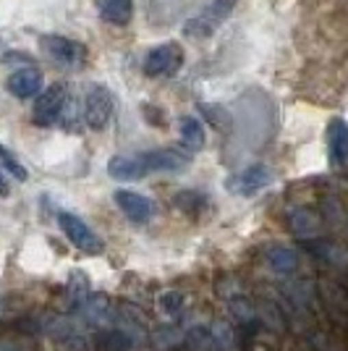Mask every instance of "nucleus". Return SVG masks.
<instances>
[{"label":"nucleus","mask_w":348,"mask_h":351,"mask_svg":"<svg viewBox=\"0 0 348 351\" xmlns=\"http://www.w3.org/2000/svg\"><path fill=\"white\" fill-rule=\"evenodd\" d=\"M97 11H100L102 21L126 27L134 16V0H97Z\"/></svg>","instance_id":"obj_10"},{"label":"nucleus","mask_w":348,"mask_h":351,"mask_svg":"<svg viewBox=\"0 0 348 351\" xmlns=\"http://www.w3.org/2000/svg\"><path fill=\"white\" fill-rule=\"evenodd\" d=\"M333 145H335V155H338V158H343V155H346V149H348V132L340 126V123L335 126Z\"/></svg>","instance_id":"obj_16"},{"label":"nucleus","mask_w":348,"mask_h":351,"mask_svg":"<svg viewBox=\"0 0 348 351\" xmlns=\"http://www.w3.org/2000/svg\"><path fill=\"white\" fill-rule=\"evenodd\" d=\"M236 3H238V0H215V3L210 5V8H212L215 14H220L223 19H225V16L231 14L233 8H236Z\"/></svg>","instance_id":"obj_17"},{"label":"nucleus","mask_w":348,"mask_h":351,"mask_svg":"<svg viewBox=\"0 0 348 351\" xmlns=\"http://www.w3.org/2000/svg\"><path fill=\"white\" fill-rule=\"evenodd\" d=\"M181 142L189 149H202L204 147V126L194 116L181 118Z\"/></svg>","instance_id":"obj_12"},{"label":"nucleus","mask_w":348,"mask_h":351,"mask_svg":"<svg viewBox=\"0 0 348 351\" xmlns=\"http://www.w3.org/2000/svg\"><path fill=\"white\" fill-rule=\"evenodd\" d=\"M160 302H162V309L168 307L171 312H175V309L181 307V296H178V293H165Z\"/></svg>","instance_id":"obj_18"},{"label":"nucleus","mask_w":348,"mask_h":351,"mask_svg":"<svg viewBox=\"0 0 348 351\" xmlns=\"http://www.w3.org/2000/svg\"><path fill=\"white\" fill-rule=\"evenodd\" d=\"M139 162L145 173H181L186 171L191 158L178 149H149L145 155H139Z\"/></svg>","instance_id":"obj_6"},{"label":"nucleus","mask_w":348,"mask_h":351,"mask_svg":"<svg viewBox=\"0 0 348 351\" xmlns=\"http://www.w3.org/2000/svg\"><path fill=\"white\" fill-rule=\"evenodd\" d=\"M175 205H178V210L194 215L199 207H204V197L197 194V191H178V194H175Z\"/></svg>","instance_id":"obj_15"},{"label":"nucleus","mask_w":348,"mask_h":351,"mask_svg":"<svg viewBox=\"0 0 348 351\" xmlns=\"http://www.w3.org/2000/svg\"><path fill=\"white\" fill-rule=\"evenodd\" d=\"M5 87L18 100H29L34 95H40V89H42V73L37 69H18L8 76Z\"/></svg>","instance_id":"obj_9"},{"label":"nucleus","mask_w":348,"mask_h":351,"mask_svg":"<svg viewBox=\"0 0 348 351\" xmlns=\"http://www.w3.org/2000/svg\"><path fill=\"white\" fill-rule=\"evenodd\" d=\"M113 199H116L118 210L129 220H134V223H149L152 215H155V202L149 197H145V194H139V191L118 189L113 194Z\"/></svg>","instance_id":"obj_7"},{"label":"nucleus","mask_w":348,"mask_h":351,"mask_svg":"<svg viewBox=\"0 0 348 351\" xmlns=\"http://www.w3.org/2000/svg\"><path fill=\"white\" fill-rule=\"evenodd\" d=\"M184 66V50L178 43L158 45L147 53L145 58V73L152 79H165V76H175Z\"/></svg>","instance_id":"obj_2"},{"label":"nucleus","mask_w":348,"mask_h":351,"mask_svg":"<svg viewBox=\"0 0 348 351\" xmlns=\"http://www.w3.org/2000/svg\"><path fill=\"white\" fill-rule=\"evenodd\" d=\"M58 226H60V231L66 234V239H69L79 252H84V254H100L102 252V239L95 234L79 215H73L69 210H60Z\"/></svg>","instance_id":"obj_1"},{"label":"nucleus","mask_w":348,"mask_h":351,"mask_svg":"<svg viewBox=\"0 0 348 351\" xmlns=\"http://www.w3.org/2000/svg\"><path fill=\"white\" fill-rule=\"evenodd\" d=\"M270 181H273V173L264 165H251L247 171H241V173H236L233 178H228L225 181V189L236 191L241 197H251V194L264 189Z\"/></svg>","instance_id":"obj_8"},{"label":"nucleus","mask_w":348,"mask_h":351,"mask_svg":"<svg viewBox=\"0 0 348 351\" xmlns=\"http://www.w3.org/2000/svg\"><path fill=\"white\" fill-rule=\"evenodd\" d=\"M113 110H116V100H113L110 89L100 87V84L89 89L87 97H84V121H87L89 129L102 132V129L110 123Z\"/></svg>","instance_id":"obj_5"},{"label":"nucleus","mask_w":348,"mask_h":351,"mask_svg":"<svg viewBox=\"0 0 348 351\" xmlns=\"http://www.w3.org/2000/svg\"><path fill=\"white\" fill-rule=\"evenodd\" d=\"M0 162H3V168L14 176V178H18V181H27V178H29L27 168L18 162V158H16L14 152H11L5 145H0Z\"/></svg>","instance_id":"obj_14"},{"label":"nucleus","mask_w":348,"mask_h":351,"mask_svg":"<svg viewBox=\"0 0 348 351\" xmlns=\"http://www.w3.org/2000/svg\"><path fill=\"white\" fill-rule=\"evenodd\" d=\"M66 105H69V87L66 84H50L47 89L40 92V97H37V103H34V123L37 126H53L60 116H63V110H66Z\"/></svg>","instance_id":"obj_3"},{"label":"nucleus","mask_w":348,"mask_h":351,"mask_svg":"<svg viewBox=\"0 0 348 351\" xmlns=\"http://www.w3.org/2000/svg\"><path fill=\"white\" fill-rule=\"evenodd\" d=\"M11 194V186H8V181H5V176L0 173V197H8Z\"/></svg>","instance_id":"obj_19"},{"label":"nucleus","mask_w":348,"mask_h":351,"mask_svg":"<svg viewBox=\"0 0 348 351\" xmlns=\"http://www.w3.org/2000/svg\"><path fill=\"white\" fill-rule=\"evenodd\" d=\"M40 47H42L45 56L53 60V63L66 66V69L79 66L84 60V56H87L84 45L71 40V37H63V34H42L40 37Z\"/></svg>","instance_id":"obj_4"},{"label":"nucleus","mask_w":348,"mask_h":351,"mask_svg":"<svg viewBox=\"0 0 348 351\" xmlns=\"http://www.w3.org/2000/svg\"><path fill=\"white\" fill-rule=\"evenodd\" d=\"M108 176L116 178V181H139L145 178V168L139 158H129V155H116L108 162Z\"/></svg>","instance_id":"obj_11"},{"label":"nucleus","mask_w":348,"mask_h":351,"mask_svg":"<svg viewBox=\"0 0 348 351\" xmlns=\"http://www.w3.org/2000/svg\"><path fill=\"white\" fill-rule=\"evenodd\" d=\"M267 263L277 273H290L296 267V252H290L286 247H273L267 252Z\"/></svg>","instance_id":"obj_13"}]
</instances>
